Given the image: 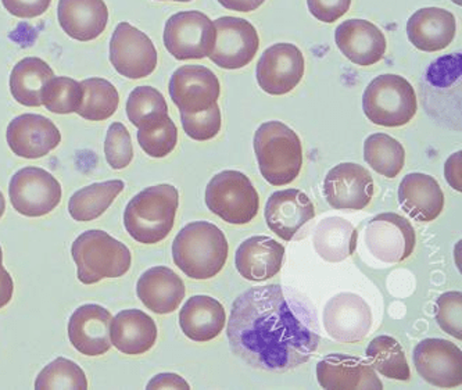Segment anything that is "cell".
Returning a JSON list of instances; mask_svg holds the SVG:
<instances>
[{
  "mask_svg": "<svg viewBox=\"0 0 462 390\" xmlns=\"http://www.w3.org/2000/svg\"><path fill=\"white\" fill-rule=\"evenodd\" d=\"M226 335L235 356L271 373L303 366L321 340L311 310L291 289L275 283L250 288L237 297Z\"/></svg>",
  "mask_w": 462,
  "mask_h": 390,
  "instance_id": "obj_1",
  "label": "cell"
},
{
  "mask_svg": "<svg viewBox=\"0 0 462 390\" xmlns=\"http://www.w3.org/2000/svg\"><path fill=\"white\" fill-rule=\"evenodd\" d=\"M228 252L226 235L213 222H190L172 242L175 265L192 280H210L221 273Z\"/></svg>",
  "mask_w": 462,
  "mask_h": 390,
  "instance_id": "obj_2",
  "label": "cell"
},
{
  "mask_svg": "<svg viewBox=\"0 0 462 390\" xmlns=\"http://www.w3.org/2000/svg\"><path fill=\"white\" fill-rule=\"evenodd\" d=\"M178 208L177 188L169 183L146 188L126 204L124 227L139 244H159L174 228Z\"/></svg>",
  "mask_w": 462,
  "mask_h": 390,
  "instance_id": "obj_3",
  "label": "cell"
},
{
  "mask_svg": "<svg viewBox=\"0 0 462 390\" xmlns=\"http://www.w3.org/2000/svg\"><path fill=\"white\" fill-rule=\"evenodd\" d=\"M254 153L264 180L273 187L293 182L303 165V147L298 134L281 121H268L254 134Z\"/></svg>",
  "mask_w": 462,
  "mask_h": 390,
  "instance_id": "obj_4",
  "label": "cell"
},
{
  "mask_svg": "<svg viewBox=\"0 0 462 390\" xmlns=\"http://www.w3.org/2000/svg\"><path fill=\"white\" fill-rule=\"evenodd\" d=\"M77 276L84 285H94L105 278H120L131 268L133 255L125 245L107 232L90 229L79 235L71 247Z\"/></svg>",
  "mask_w": 462,
  "mask_h": 390,
  "instance_id": "obj_5",
  "label": "cell"
},
{
  "mask_svg": "<svg viewBox=\"0 0 462 390\" xmlns=\"http://www.w3.org/2000/svg\"><path fill=\"white\" fill-rule=\"evenodd\" d=\"M364 115L375 125L402 126L417 115V95L407 79L396 74L376 77L363 95Z\"/></svg>",
  "mask_w": 462,
  "mask_h": 390,
  "instance_id": "obj_6",
  "label": "cell"
},
{
  "mask_svg": "<svg viewBox=\"0 0 462 390\" xmlns=\"http://www.w3.org/2000/svg\"><path fill=\"white\" fill-rule=\"evenodd\" d=\"M206 204L208 210L228 224L245 226L257 216L260 199L246 174L226 170L208 182Z\"/></svg>",
  "mask_w": 462,
  "mask_h": 390,
  "instance_id": "obj_7",
  "label": "cell"
},
{
  "mask_svg": "<svg viewBox=\"0 0 462 390\" xmlns=\"http://www.w3.org/2000/svg\"><path fill=\"white\" fill-rule=\"evenodd\" d=\"M216 28L205 13L180 12L165 23L164 45L177 60H199L210 56Z\"/></svg>",
  "mask_w": 462,
  "mask_h": 390,
  "instance_id": "obj_8",
  "label": "cell"
},
{
  "mask_svg": "<svg viewBox=\"0 0 462 390\" xmlns=\"http://www.w3.org/2000/svg\"><path fill=\"white\" fill-rule=\"evenodd\" d=\"M12 206L25 217H42L58 208L61 185L51 172L40 167H24L13 175L9 183Z\"/></svg>",
  "mask_w": 462,
  "mask_h": 390,
  "instance_id": "obj_9",
  "label": "cell"
},
{
  "mask_svg": "<svg viewBox=\"0 0 462 390\" xmlns=\"http://www.w3.org/2000/svg\"><path fill=\"white\" fill-rule=\"evenodd\" d=\"M110 61L120 76L141 79L153 74L159 54L146 33L124 22L113 32Z\"/></svg>",
  "mask_w": 462,
  "mask_h": 390,
  "instance_id": "obj_10",
  "label": "cell"
},
{
  "mask_svg": "<svg viewBox=\"0 0 462 390\" xmlns=\"http://www.w3.org/2000/svg\"><path fill=\"white\" fill-rule=\"evenodd\" d=\"M214 23L216 42L210 60L224 70H239L252 63L260 38L252 23L239 17H219Z\"/></svg>",
  "mask_w": 462,
  "mask_h": 390,
  "instance_id": "obj_11",
  "label": "cell"
},
{
  "mask_svg": "<svg viewBox=\"0 0 462 390\" xmlns=\"http://www.w3.org/2000/svg\"><path fill=\"white\" fill-rule=\"evenodd\" d=\"M304 76V56L293 43H275L258 60L255 79L265 94L281 97L300 84Z\"/></svg>",
  "mask_w": 462,
  "mask_h": 390,
  "instance_id": "obj_12",
  "label": "cell"
},
{
  "mask_svg": "<svg viewBox=\"0 0 462 390\" xmlns=\"http://www.w3.org/2000/svg\"><path fill=\"white\" fill-rule=\"evenodd\" d=\"M415 242L414 228L409 219L399 214H379L366 226V247L381 262H404L414 252Z\"/></svg>",
  "mask_w": 462,
  "mask_h": 390,
  "instance_id": "obj_13",
  "label": "cell"
},
{
  "mask_svg": "<svg viewBox=\"0 0 462 390\" xmlns=\"http://www.w3.org/2000/svg\"><path fill=\"white\" fill-rule=\"evenodd\" d=\"M373 325V312L363 297L339 293L324 309V327L332 339L357 343L365 339Z\"/></svg>",
  "mask_w": 462,
  "mask_h": 390,
  "instance_id": "obj_14",
  "label": "cell"
},
{
  "mask_svg": "<svg viewBox=\"0 0 462 390\" xmlns=\"http://www.w3.org/2000/svg\"><path fill=\"white\" fill-rule=\"evenodd\" d=\"M324 196L337 210H363L374 198L373 177L363 165L342 162L328 172Z\"/></svg>",
  "mask_w": 462,
  "mask_h": 390,
  "instance_id": "obj_15",
  "label": "cell"
},
{
  "mask_svg": "<svg viewBox=\"0 0 462 390\" xmlns=\"http://www.w3.org/2000/svg\"><path fill=\"white\" fill-rule=\"evenodd\" d=\"M414 366L418 374L433 386H461L462 353L450 340L423 339L414 350Z\"/></svg>",
  "mask_w": 462,
  "mask_h": 390,
  "instance_id": "obj_16",
  "label": "cell"
},
{
  "mask_svg": "<svg viewBox=\"0 0 462 390\" xmlns=\"http://www.w3.org/2000/svg\"><path fill=\"white\" fill-rule=\"evenodd\" d=\"M170 97L180 113H200L216 105L221 94L218 79L205 66H183L170 79Z\"/></svg>",
  "mask_w": 462,
  "mask_h": 390,
  "instance_id": "obj_17",
  "label": "cell"
},
{
  "mask_svg": "<svg viewBox=\"0 0 462 390\" xmlns=\"http://www.w3.org/2000/svg\"><path fill=\"white\" fill-rule=\"evenodd\" d=\"M6 141L15 156L41 159L60 144L61 134L53 121L43 116L23 115L10 121Z\"/></svg>",
  "mask_w": 462,
  "mask_h": 390,
  "instance_id": "obj_18",
  "label": "cell"
},
{
  "mask_svg": "<svg viewBox=\"0 0 462 390\" xmlns=\"http://www.w3.org/2000/svg\"><path fill=\"white\" fill-rule=\"evenodd\" d=\"M113 317L99 304H84L69 320V339L77 351L89 358L103 356L112 348L110 322Z\"/></svg>",
  "mask_w": 462,
  "mask_h": 390,
  "instance_id": "obj_19",
  "label": "cell"
},
{
  "mask_svg": "<svg viewBox=\"0 0 462 390\" xmlns=\"http://www.w3.org/2000/svg\"><path fill=\"white\" fill-rule=\"evenodd\" d=\"M319 386L329 390L383 389L375 369L363 358L348 355H328L317 364Z\"/></svg>",
  "mask_w": 462,
  "mask_h": 390,
  "instance_id": "obj_20",
  "label": "cell"
},
{
  "mask_svg": "<svg viewBox=\"0 0 462 390\" xmlns=\"http://www.w3.org/2000/svg\"><path fill=\"white\" fill-rule=\"evenodd\" d=\"M335 42L351 63L361 67L374 66L386 53L384 33L366 20L351 18L337 28Z\"/></svg>",
  "mask_w": 462,
  "mask_h": 390,
  "instance_id": "obj_21",
  "label": "cell"
},
{
  "mask_svg": "<svg viewBox=\"0 0 462 390\" xmlns=\"http://www.w3.org/2000/svg\"><path fill=\"white\" fill-rule=\"evenodd\" d=\"M316 216L311 199L299 190H278L265 204L268 228L281 239H294L296 234Z\"/></svg>",
  "mask_w": 462,
  "mask_h": 390,
  "instance_id": "obj_22",
  "label": "cell"
},
{
  "mask_svg": "<svg viewBox=\"0 0 462 390\" xmlns=\"http://www.w3.org/2000/svg\"><path fill=\"white\" fill-rule=\"evenodd\" d=\"M285 247L268 237H253L242 242L235 255V267L253 283L271 280L282 268Z\"/></svg>",
  "mask_w": 462,
  "mask_h": 390,
  "instance_id": "obj_23",
  "label": "cell"
},
{
  "mask_svg": "<svg viewBox=\"0 0 462 390\" xmlns=\"http://www.w3.org/2000/svg\"><path fill=\"white\" fill-rule=\"evenodd\" d=\"M457 33L453 13L440 7L417 10L407 22V36L418 51H443L451 45Z\"/></svg>",
  "mask_w": 462,
  "mask_h": 390,
  "instance_id": "obj_24",
  "label": "cell"
},
{
  "mask_svg": "<svg viewBox=\"0 0 462 390\" xmlns=\"http://www.w3.org/2000/svg\"><path fill=\"white\" fill-rule=\"evenodd\" d=\"M58 18L69 38L89 42L105 32L108 10L105 0H59Z\"/></svg>",
  "mask_w": 462,
  "mask_h": 390,
  "instance_id": "obj_25",
  "label": "cell"
},
{
  "mask_svg": "<svg viewBox=\"0 0 462 390\" xmlns=\"http://www.w3.org/2000/svg\"><path fill=\"white\" fill-rule=\"evenodd\" d=\"M399 203L415 221L432 222L445 209V195L435 178L412 172L400 183Z\"/></svg>",
  "mask_w": 462,
  "mask_h": 390,
  "instance_id": "obj_26",
  "label": "cell"
},
{
  "mask_svg": "<svg viewBox=\"0 0 462 390\" xmlns=\"http://www.w3.org/2000/svg\"><path fill=\"white\" fill-rule=\"evenodd\" d=\"M139 301L156 314L175 311L185 299V283L171 268L159 265L144 271L136 283Z\"/></svg>",
  "mask_w": 462,
  "mask_h": 390,
  "instance_id": "obj_27",
  "label": "cell"
},
{
  "mask_svg": "<svg viewBox=\"0 0 462 390\" xmlns=\"http://www.w3.org/2000/svg\"><path fill=\"white\" fill-rule=\"evenodd\" d=\"M157 335L156 322L141 310H124L110 322L112 345L126 356L144 355L156 345Z\"/></svg>",
  "mask_w": 462,
  "mask_h": 390,
  "instance_id": "obj_28",
  "label": "cell"
},
{
  "mask_svg": "<svg viewBox=\"0 0 462 390\" xmlns=\"http://www.w3.org/2000/svg\"><path fill=\"white\" fill-rule=\"evenodd\" d=\"M226 309L217 299L205 294L190 297L180 311V327L193 342H210L223 332Z\"/></svg>",
  "mask_w": 462,
  "mask_h": 390,
  "instance_id": "obj_29",
  "label": "cell"
},
{
  "mask_svg": "<svg viewBox=\"0 0 462 390\" xmlns=\"http://www.w3.org/2000/svg\"><path fill=\"white\" fill-rule=\"evenodd\" d=\"M357 237V229L347 219L329 217L317 226L312 244L324 260L339 263L356 252Z\"/></svg>",
  "mask_w": 462,
  "mask_h": 390,
  "instance_id": "obj_30",
  "label": "cell"
},
{
  "mask_svg": "<svg viewBox=\"0 0 462 390\" xmlns=\"http://www.w3.org/2000/svg\"><path fill=\"white\" fill-rule=\"evenodd\" d=\"M53 70L40 58H25L13 67L10 92L14 100L27 107L42 106V89L53 79Z\"/></svg>",
  "mask_w": 462,
  "mask_h": 390,
  "instance_id": "obj_31",
  "label": "cell"
},
{
  "mask_svg": "<svg viewBox=\"0 0 462 390\" xmlns=\"http://www.w3.org/2000/svg\"><path fill=\"white\" fill-rule=\"evenodd\" d=\"M125 183L120 180L92 183L74 193L69 201V213L79 222H89L99 218L123 192Z\"/></svg>",
  "mask_w": 462,
  "mask_h": 390,
  "instance_id": "obj_32",
  "label": "cell"
},
{
  "mask_svg": "<svg viewBox=\"0 0 462 390\" xmlns=\"http://www.w3.org/2000/svg\"><path fill=\"white\" fill-rule=\"evenodd\" d=\"M364 159L378 174L396 178L404 167V146L387 134H373L364 142Z\"/></svg>",
  "mask_w": 462,
  "mask_h": 390,
  "instance_id": "obj_33",
  "label": "cell"
},
{
  "mask_svg": "<svg viewBox=\"0 0 462 390\" xmlns=\"http://www.w3.org/2000/svg\"><path fill=\"white\" fill-rule=\"evenodd\" d=\"M365 355L373 368L386 378L409 381L411 376L404 350L394 338H375L366 348Z\"/></svg>",
  "mask_w": 462,
  "mask_h": 390,
  "instance_id": "obj_34",
  "label": "cell"
},
{
  "mask_svg": "<svg viewBox=\"0 0 462 390\" xmlns=\"http://www.w3.org/2000/svg\"><path fill=\"white\" fill-rule=\"evenodd\" d=\"M81 87L84 97L77 115L89 121H105L115 115L120 105V95L112 82L97 77L84 79Z\"/></svg>",
  "mask_w": 462,
  "mask_h": 390,
  "instance_id": "obj_35",
  "label": "cell"
},
{
  "mask_svg": "<svg viewBox=\"0 0 462 390\" xmlns=\"http://www.w3.org/2000/svg\"><path fill=\"white\" fill-rule=\"evenodd\" d=\"M126 116L136 128H147L169 118V106L153 87H138L126 100Z\"/></svg>",
  "mask_w": 462,
  "mask_h": 390,
  "instance_id": "obj_36",
  "label": "cell"
},
{
  "mask_svg": "<svg viewBox=\"0 0 462 390\" xmlns=\"http://www.w3.org/2000/svg\"><path fill=\"white\" fill-rule=\"evenodd\" d=\"M84 90L81 84L69 77H53L42 89V105L56 115L77 113L81 106Z\"/></svg>",
  "mask_w": 462,
  "mask_h": 390,
  "instance_id": "obj_37",
  "label": "cell"
},
{
  "mask_svg": "<svg viewBox=\"0 0 462 390\" xmlns=\"http://www.w3.org/2000/svg\"><path fill=\"white\" fill-rule=\"evenodd\" d=\"M35 389H88L84 369L64 358H56L41 371Z\"/></svg>",
  "mask_w": 462,
  "mask_h": 390,
  "instance_id": "obj_38",
  "label": "cell"
},
{
  "mask_svg": "<svg viewBox=\"0 0 462 390\" xmlns=\"http://www.w3.org/2000/svg\"><path fill=\"white\" fill-rule=\"evenodd\" d=\"M139 146L147 156L154 159L169 156L178 144V129L171 118L138 129Z\"/></svg>",
  "mask_w": 462,
  "mask_h": 390,
  "instance_id": "obj_39",
  "label": "cell"
},
{
  "mask_svg": "<svg viewBox=\"0 0 462 390\" xmlns=\"http://www.w3.org/2000/svg\"><path fill=\"white\" fill-rule=\"evenodd\" d=\"M105 156L108 165L115 170L125 169L133 162V139L124 124L113 123L108 126L105 141Z\"/></svg>",
  "mask_w": 462,
  "mask_h": 390,
  "instance_id": "obj_40",
  "label": "cell"
},
{
  "mask_svg": "<svg viewBox=\"0 0 462 390\" xmlns=\"http://www.w3.org/2000/svg\"><path fill=\"white\" fill-rule=\"evenodd\" d=\"M182 128L193 141L205 142L216 138L221 129V111L218 103L211 106L208 110L189 115L180 113Z\"/></svg>",
  "mask_w": 462,
  "mask_h": 390,
  "instance_id": "obj_41",
  "label": "cell"
},
{
  "mask_svg": "<svg viewBox=\"0 0 462 390\" xmlns=\"http://www.w3.org/2000/svg\"><path fill=\"white\" fill-rule=\"evenodd\" d=\"M436 321L446 333L462 339V293L448 292L436 301Z\"/></svg>",
  "mask_w": 462,
  "mask_h": 390,
  "instance_id": "obj_42",
  "label": "cell"
},
{
  "mask_svg": "<svg viewBox=\"0 0 462 390\" xmlns=\"http://www.w3.org/2000/svg\"><path fill=\"white\" fill-rule=\"evenodd\" d=\"M307 5L317 20L332 24L348 12L351 0H307Z\"/></svg>",
  "mask_w": 462,
  "mask_h": 390,
  "instance_id": "obj_43",
  "label": "cell"
},
{
  "mask_svg": "<svg viewBox=\"0 0 462 390\" xmlns=\"http://www.w3.org/2000/svg\"><path fill=\"white\" fill-rule=\"evenodd\" d=\"M51 0H2L5 9L18 18H35L46 13Z\"/></svg>",
  "mask_w": 462,
  "mask_h": 390,
  "instance_id": "obj_44",
  "label": "cell"
},
{
  "mask_svg": "<svg viewBox=\"0 0 462 390\" xmlns=\"http://www.w3.org/2000/svg\"><path fill=\"white\" fill-rule=\"evenodd\" d=\"M461 156V152H457V153L451 154L445 165L446 180H448V185H450L453 190H458V192H461L462 190Z\"/></svg>",
  "mask_w": 462,
  "mask_h": 390,
  "instance_id": "obj_45",
  "label": "cell"
},
{
  "mask_svg": "<svg viewBox=\"0 0 462 390\" xmlns=\"http://www.w3.org/2000/svg\"><path fill=\"white\" fill-rule=\"evenodd\" d=\"M146 389H190L189 384H188L182 376H177V374H159L154 376L149 384H147Z\"/></svg>",
  "mask_w": 462,
  "mask_h": 390,
  "instance_id": "obj_46",
  "label": "cell"
},
{
  "mask_svg": "<svg viewBox=\"0 0 462 390\" xmlns=\"http://www.w3.org/2000/svg\"><path fill=\"white\" fill-rule=\"evenodd\" d=\"M265 0H218L221 6L234 12L250 13L264 5Z\"/></svg>",
  "mask_w": 462,
  "mask_h": 390,
  "instance_id": "obj_47",
  "label": "cell"
},
{
  "mask_svg": "<svg viewBox=\"0 0 462 390\" xmlns=\"http://www.w3.org/2000/svg\"><path fill=\"white\" fill-rule=\"evenodd\" d=\"M6 211V201H5L4 193L0 192V218Z\"/></svg>",
  "mask_w": 462,
  "mask_h": 390,
  "instance_id": "obj_48",
  "label": "cell"
},
{
  "mask_svg": "<svg viewBox=\"0 0 462 390\" xmlns=\"http://www.w3.org/2000/svg\"><path fill=\"white\" fill-rule=\"evenodd\" d=\"M172 2H182V4H187V2H192V0H172Z\"/></svg>",
  "mask_w": 462,
  "mask_h": 390,
  "instance_id": "obj_49",
  "label": "cell"
},
{
  "mask_svg": "<svg viewBox=\"0 0 462 390\" xmlns=\"http://www.w3.org/2000/svg\"><path fill=\"white\" fill-rule=\"evenodd\" d=\"M0 260H4V250H2V246H0Z\"/></svg>",
  "mask_w": 462,
  "mask_h": 390,
  "instance_id": "obj_50",
  "label": "cell"
},
{
  "mask_svg": "<svg viewBox=\"0 0 462 390\" xmlns=\"http://www.w3.org/2000/svg\"><path fill=\"white\" fill-rule=\"evenodd\" d=\"M454 4L458 5V6H461L462 0H453Z\"/></svg>",
  "mask_w": 462,
  "mask_h": 390,
  "instance_id": "obj_51",
  "label": "cell"
}]
</instances>
